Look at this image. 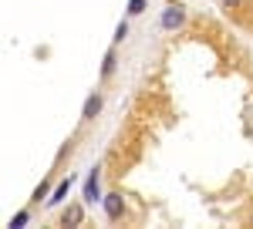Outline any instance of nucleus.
Segmentation results:
<instances>
[{
	"label": "nucleus",
	"instance_id": "f257e3e1",
	"mask_svg": "<svg viewBox=\"0 0 253 229\" xmlns=\"http://www.w3.org/2000/svg\"><path fill=\"white\" fill-rule=\"evenodd\" d=\"M186 17H189V14H186L182 3H166L159 24H162V31H179V27H186Z\"/></svg>",
	"mask_w": 253,
	"mask_h": 229
},
{
	"label": "nucleus",
	"instance_id": "f03ea898",
	"mask_svg": "<svg viewBox=\"0 0 253 229\" xmlns=\"http://www.w3.org/2000/svg\"><path fill=\"white\" fill-rule=\"evenodd\" d=\"M81 199H84V202H91V206L105 199V195H101V169H98V165L84 175V192H81Z\"/></svg>",
	"mask_w": 253,
	"mask_h": 229
},
{
	"label": "nucleus",
	"instance_id": "7ed1b4c3",
	"mask_svg": "<svg viewBox=\"0 0 253 229\" xmlns=\"http://www.w3.org/2000/svg\"><path fill=\"white\" fill-rule=\"evenodd\" d=\"M75 182H78V179H75V175H71V172H68V175H64V179H61L58 186H54V189H51V195H47V199H44V202H47V206H51V209H54V206H61V202H64V199H68V192L75 189Z\"/></svg>",
	"mask_w": 253,
	"mask_h": 229
},
{
	"label": "nucleus",
	"instance_id": "20e7f679",
	"mask_svg": "<svg viewBox=\"0 0 253 229\" xmlns=\"http://www.w3.org/2000/svg\"><path fill=\"white\" fill-rule=\"evenodd\" d=\"M101 206H105V216H108L112 223H118V219H122V212H125V202H122V195H118V192H108V195L101 199Z\"/></svg>",
	"mask_w": 253,
	"mask_h": 229
},
{
	"label": "nucleus",
	"instance_id": "39448f33",
	"mask_svg": "<svg viewBox=\"0 0 253 229\" xmlns=\"http://www.w3.org/2000/svg\"><path fill=\"white\" fill-rule=\"evenodd\" d=\"M101 105H105L101 91H91V95L84 98V108H81V121H91V118H98V114H101Z\"/></svg>",
	"mask_w": 253,
	"mask_h": 229
},
{
	"label": "nucleus",
	"instance_id": "423d86ee",
	"mask_svg": "<svg viewBox=\"0 0 253 229\" xmlns=\"http://www.w3.org/2000/svg\"><path fill=\"white\" fill-rule=\"evenodd\" d=\"M61 223H64V226H81V223H84V209H81L78 202L68 206V209L61 212Z\"/></svg>",
	"mask_w": 253,
	"mask_h": 229
},
{
	"label": "nucleus",
	"instance_id": "0eeeda50",
	"mask_svg": "<svg viewBox=\"0 0 253 229\" xmlns=\"http://www.w3.org/2000/svg\"><path fill=\"white\" fill-rule=\"evenodd\" d=\"M115 68H118V57H115V51H108L105 61H101V77H112V75H115Z\"/></svg>",
	"mask_w": 253,
	"mask_h": 229
},
{
	"label": "nucleus",
	"instance_id": "6e6552de",
	"mask_svg": "<svg viewBox=\"0 0 253 229\" xmlns=\"http://www.w3.org/2000/svg\"><path fill=\"white\" fill-rule=\"evenodd\" d=\"M145 7H149V0H128V17H138V14H145Z\"/></svg>",
	"mask_w": 253,
	"mask_h": 229
},
{
	"label": "nucleus",
	"instance_id": "1a4fd4ad",
	"mask_svg": "<svg viewBox=\"0 0 253 229\" xmlns=\"http://www.w3.org/2000/svg\"><path fill=\"white\" fill-rule=\"evenodd\" d=\"M27 223H31V212L24 209V212H17V216L10 219V229H20V226H27Z\"/></svg>",
	"mask_w": 253,
	"mask_h": 229
},
{
	"label": "nucleus",
	"instance_id": "9d476101",
	"mask_svg": "<svg viewBox=\"0 0 253 229\" xmlns=\"http://www.w3.org/2000/svg\"><path fill=\"white\" fill-rule=\"evenodd\" d=\"M125 38H128V20H122V24L115 27V38H112V40H115V44H122Z\"/></svg>",
	"mask_w": 253,
	"mask_h": 229
},
{
	"label": "nucleus",
	"instance_id": "9b49d317",
	"mask_svg": "<svg viewBox=\"0 0 253 229\" xmlns=\"http://www.w3.org/2000/svg\"><path fill=\"white\" fill-rule=\"evenodd\" d=\"M240 3H243V0H223V7H226V10H236Z\"/></svg>",
	"mask_w": 253,
	"mask_h": 229
}]
</instances>
